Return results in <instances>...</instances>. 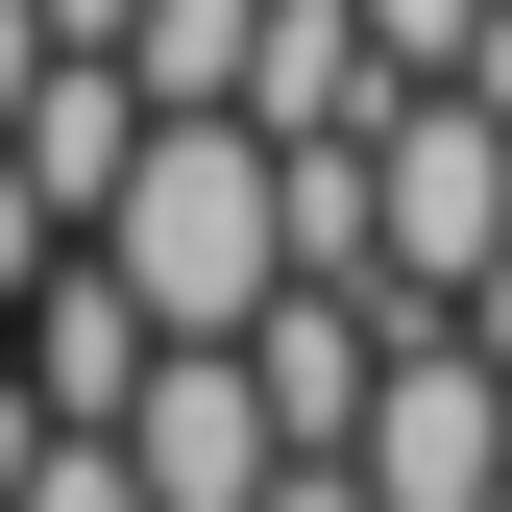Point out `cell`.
<instances>
[{
    "label": "cell",
    "mask_w": 512,
    "mask_h": 512,
    "mask_svg": "<svg viewBox=\"0 0 512 512\" xmlns=\"http://www.w3.org/2000/svg\"><path fill=\"white\" fill-rule=\"evenodd\" d=\"M244 512H391V488H366V464H342V439H293V464H269V488H244Z\"/></svg>",
    "instance_id": "cell-12"
},
{
    "label": "cell",
    "mask_w": 512,
    "mask_h": 512,
    "mask_svg": "<svg viewBox=\"0 0 512 512\" xmlns=\"http://www.w3.org/2000/svg\"><path fill=\"white\" fill-rule=\"evenodd\" d=\"M122 464H147V512H244V488L293 464V415H269V366H244V342H147Z\"/></svg>",
    "instance_id": "cell-4"
},
{
    "label": "cell",
    "mask_w": 512,
    "mask_h": 512,
    "mask_svg": "<svg viewBox=\"0 0 512 512\" xmlns=\"http://www.w3.org/2000/svg\"><path fill=\"white\" fill-rule=\"evenodd\" d=\"M488 512H512V488H488Z\"/></svg>",
    "instance_id": "cell-15"
},
{
    "label": "cell",
    "mask_w": 512,
    "mask_h": 512,
    "mask_svg": "<svg viewBox=\"0 0 512 512\" xmlns=\"http://www.w3.org/2000/svg\"><path fill=\"white\" fill-rule=\"evenodd\" d=\"M244 122L317 147V122H391V49H366V0H269V49H244Z\"/></svg>",
    "instance_id": "cell-6"
},
{
    "label": "cell",
    "mask_w": 512,
    "mask_h": 512,
    "mask_svg": "<svg viewBox=\"0 0 512 512\" xmlns=\"http://www.w3.org/2000/svg\"><path fill=\"white\" fill-rule=\"evenodd\" d=\"M25 512H147V464H122V415H49V464H25Z\"/></svg>",
    "instance_id": "cell-9"
},
{
    "label": "cell",
    "mask_w": 512,
    "mask_h": 512,
    "mask_svg": "<svg viewBox=\"0 0 512 512\" xmlns=\"http://www.w3.org/2000/svg\"><path fill=\"white\" fill-rule=\"evenodd\" d=\"M391 512H488L512 488V366L464 342V317H391V366H366V439H342Z\"/></svg>",
    "instance_id": "cell-3"
},
{
    "label": "cell",
    "mask_w": 512,
    "mask_h": 512,
    "mask_svg": "<svg viewBox=\"0 0 512 512\" xmlns=\"http://www.w3.org/2000/svg\"><path fill=\"white\" fill-rule=\"evenodd\" d=\"M49 49H74V25H49V0H0V122H25V74H49Z\"/></svg>",
    "instance_id": "cell-14"
},
{
    "label": "cell",
    "mask_w": 512,
    "mask_h": 512,
    "mask_svg": "<svg viewBox=\"0 0 512 512\" xmlns=\"http://www.w3.org/2000/svg\"><path fill=\"white\" fill-rule=\"evenodd\" d=\"M25 464H49V391H25V342H0V512H25Z\"/></svg>",
    "instance_id": "cell-13"
},
{
    "label": "cell",
    "mask_w": 512,
    "mask_h": 512,
    "mask_svg": "<svg viewBox=\"0 0 512 512\" xmlns=\"http://www.w3.org/2000/svg\"><path fill=\"white\" fill-rule=\"evenodd\" d=\"M74 244L171 317V342H244V317L293 293V147H269L244 98H147V147H122V196H98Z\"/></svg>",
    "instance_id": "cell-1"
},
{
    "label": "cell",
    "mask_w": 512,
    "mask_h": 512,
    "mask_svg": "<svg viewBox=\"0 0 512 512\" xmlns=\"http://www.w3.org/2000/svg\"><path fill=\"white\" fill-rule=\"evenodd\" d=\"M0 147H25L49 196L98 220V196H122V147H147V74H122V49H49V74H25V122H0Z\"/></svg>",
    "instance_id": "cell-7"
},
{
    "label": "cell",
    "mask_w": 512,
    "mask_h": 512,
    "mask_svg": "<svg viewBox=\"0 0 512 512\" xmlns=\"http://www.w3.org/2000/svg\"><path fill=\"white\" fill-rule=\"evenodd\" d=\"M366 220H391V317H464V269L512 244V98H488V74H391Z\"/></svg>",
    "instance_id": "cell-2"
},
{
    "label": "cell",
    "mask_w": 512,
    "mask_h": 512,
    "mask_svg": "<svg viewBox=\"0 0 512 512\" xmlns=\"http://www.w3.org/2000/svg\"><path fill=\"white\" fill-rule=\"evenodd\" d=\"M49 244H74V196H49V171H25V147H0V317H25V293H49Z\"/></svg>",
    "instance_id": "cell-10"
},
{
    "label": "cell",
    "mask_w": 512,
    "mask_h": 512,
    "mask_svg": "<svg viewBox=\"0 0 512 512\" xmlns=\"http://www.w3.org/2000/svg\"><path fill=\"white\" fill-rule=\"evenodd\" d=\"M244 49H269V0H122V74L147 98H244Z\"/></svg>",
    "instance_id": "cell-8"
},
{
    "label": "cell",
    "mask_w": 512,
    "mask_h": 512,
    "mask_svg": "<svg viewBox=\"0 0 512 512\" xmlns=\"http://www.w3.org/2000/svg\"><path fill=\"white\" fill-rule=\"evenodd\" d=\"M366 49H391V74H464V49H488V0H366Z\"/></svg>",
    "instance_id": "cell-11"
},
{
    "label": "cell",
    "mask_w": 512,
    "mask_h": 512,
    "mask_svg": "<svg viewBox=\"0 0 512 512\" xmlns=\"http://www.w3.org/2000/svg\"><path fill=\"white\" fill-rule=\"evenodd\" d=\"M0 342H25V391H49V415H122V391H147V342H171V317L122 293L98 244H49V293L0 317Z\"/></svg>",
    "instance_id": "cell-5"
}]
</instances>
